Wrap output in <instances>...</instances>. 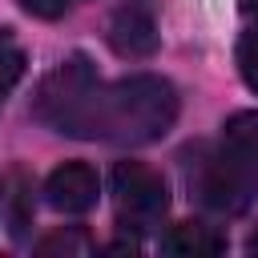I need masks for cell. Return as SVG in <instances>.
I'll return each mask as SVG.
<instances>
[{
  "instance_id": "6da1fadb",
  "label": "cell",
  "mask_w": 258,
  "mask_h": 258,
  "mask_svg": "<svg viewBox=\"0 0 258 258\" xmlns=\"http://www.w3.org/2000/svg\"><path fill=\"white\" fill-rule=\"evenodd\" d=\"M32 117L69 137H101L121 145L157 141L177 121V89L157 73L101 85L89 56H69L40 81Z\"/></svg>"
},
{
  "instance_id": "7a4b0ae2",
  "label": "cell",
  "mask_w": 258,
  "mask_h": 258,
  "mask_svg": "<svg viewBox=\"0 0 258 258\" xmlns=\"http://www.w3.org/2000/svg\"><path fill=\"white\" fill-rule=\"evenodd\" d=\"M113 206L117 222L133 234H149L169 214V189L157 169L145 161H117L113 165Z\"/></svg>"
},
{
  "instance_id": "3957f363",
  "label": "cell",
  "mask_w": 258,
  "mask_h": 258,
  "mask_svg": "<svg viewBox=\"0 0 258 258\" xmlns=\"http://www.w3.org/2000/svg\"><path fill=\"white\" fill-rule=\"evenodd\" d=\"M185 181H189V189L198 194V202L210 206V210H218V214H242L246 202H250V194L238 185V177L230 173V165L222 161V153L210 149V145H198V149L189 153V161H185Z\"/></svg>"
},
{
  "instance_id": "277c9868",
  "label": "cell",
  "mask_w": 258,
  "mask_h": 258,
  "mask_svg": "<svg viewBox=\"0 0 258 258\" xmlns=\"http://www.w3.org/2000/svg\"><path fill=\"white\" fill-rule=\"evenodd\" d=\"M222 161L230 165V173L238 177V185L254 198L258 194V109L234 113L222 125V141H218Z\"/></svg>"
},
{
  "instance_id": "5b68a950",
  "label": "cell",
  "mask_w": 258,
  "mask_h": 258,
  "mask_svg": "<svg viewBox=\"0 0 258 258\" xmlns=\"http://www.w3.org/2000/svg\"><path fill=\"white\" fill-rule=\"evenodd\" d=\"M101 198V177L85 161H64L44 177V202L56 214H89Z\"/></svg>"
},
{
  "instance_id": "8992f818",
  "label": "cell",
  "mask_w": 258,
  "mask_h": 258,
  "mask_svg": "<svg viewBox=\"0 0 258 258\" xmlns=\"http://www.w3.org/2000/svg\"><path fill=\"white\" fill-rule=\"evenodd\" d=\"M109 44L117 56H129V60H145L157 52V24L149 16V8L141 4H121L113 16H109Z\"/></svg>"
},
{
  "instance_id": "52a82bcc",
  "label": "cell",
  "mask_w": 258,
  "mask_h": 258,
  "mask_svg": "<svg viewBox=\"0 0 258 258\" xmlns=\"http://www.w3.org/2000/svg\"><path fill=\"white\" fill-rule=\"evenodd\" d=\"M161 250H165V254H177V258H218V254H226V238H222L214 226L177 222V226L161 238Z\"/></svg>"
},
{
  "instance_id": "ba28073f",
  "label": "cell",
  "mask_w": 258,
  "mask_h": 258,
  "mask_svg": "<svg viewBox=\"0 0 258 258\" xmlns=\"http://www.w3.org/2000/svg\"><path fill=\"white\" fill-rule=\"evenodd\" d=\"M24 77V52L16 44H0V105Z\"/></svg>"
},
{
  "instance_id": "9c48e42d",
  "label": "cell",
  "mask_w": 258,
  "mask_h": 258,
  "mask_svg": "<svg viewBox=\"0 0 258 258\" xmlns=\"http://www.w3.org/2000/svg\"><path fill=\"white\" fill-rule=\"evenodd\" d=\"M238 73L250 93H258V32H242L238 40Z\"/></svg>"
},
{
  "instance_id": "30bf717a",
  "label": "cell",
  "mask_w": 258,
  "mask_h": 258,
  "mask_svg": "<svg viewBox=\"0 0 258 258\" xmlns=\"http://www.w3.org/2000/svg\"><path fill=\"white\" fill-rule=\"evenodd\" d=\"M56 250H64V254H85L89 250V238L85 234H77V230H60V234H48V238H40L36 242V254H56Z\"/></svg>"
},
{
  "instance_id": "8fae6325",
  "label": "cell",
  "mask_w": 258,
  "mask_h": 258,
  "mask_svg": "<svg viewBox=\"0 0 258 258\" xmlns=\"http://www.w3.org/2000/svg\"><path fill=\"white\" fill-rule=\"evenodd\" d=\"M32 16H44V20H56V16H64L77 0H20Z\"/></svg>"
},
{
  "instance_id": "7c38bea8",
  "label": "cell",
  "mask_w": 258,
  "mask_h": 258,
  "mask_svg": "<svg viewBox=\"0 0 258 258\" xmlns=\"http://www.w3.org/2000/svg\"><path fill=\"white\" fill-rule=\"evenodd\" d=\"M242 12H246V16H254V20H258V0H242Z\"/></svg>"
},
{
  "instance_id": "4fadbf2b",
  "label": "cell",
  "mask_w": 258,
  "mask_h": 258,
  "mask_svg": "<svg viewBox=\"0 0 258 258\" xmlns=\"http://www.w3.org/2000/svg\"><path fill=\"white\" fill-rule=\"evenodd\" d=\"M246 250H250V254H258V230H250V238H246Z\"/></svg>"
}]
</instances>
